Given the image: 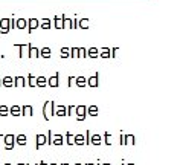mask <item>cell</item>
I'll return each instance as SVG.
<instances>
[{"label": "cell", "mask_w": 183, "mask_h": 165, "mask_svg": "<svg viewBox=\"0 0 183 165\" xmlns=\"http://www.w3.org/2000/svg\"><path fill=\"white\" fill-rule=\"evenodd\" d=\"M104 142H105V145H112V144H113V142H112V135H110L109 131L104 133Z\"/></svg>", "instance_id": "15"}, {"label": "cell", "mask_w": 183, "mask_h": 165, "mask_svg": "<svg viewBox=\"0 0 183 165\" xmlns=\"http://www.w3.org/2000/svg\"><path fill=\"white\" fill-rule=\"evenodd\" d=\"M16 144H19V145H26V144H28L26 136H25V135H19V136H16Z\"/></svg>", "instance_id": "11"}, {"label": "cell", "mask_w": 183, "mask_h": 165, "mask_svg": "<svg viewBox=\"0 0 183 165\" xmlns=\"http://www.w3.org/2000/svg\"><path fill=\"white\" fill-rule=\"evenodd\" d=\"M5 86H11V80H9V78L5 80Z\"/></svg>", "instance_id": "25"}, {"label": "cell", "mask_w": 183, "mask_h": 165, "mask_svg": "<svg viewBox=\"0 0 183 165\" xmlns=\"http://www.w3.org/2000/svg\"><path fill=\"white\" fill-rule=\"evenodd\" d=\"M3 165H12V163H9V162H6V163H3Z\"/></svg>", "instance_id": "32"}, {"label": "cell", "mask_w": 183, "mask_h": 165, "mask_svg": "<svg viewBox=\"0 0 183 165\" xmlns=\"http://www.w3.org/2000/svg\"><path fill=\"white\" fill-rule=\"evenodd\" d=\"M75 110H76V107H75V106H70V107L67 109V112H69V113H67V116H72V115H75Z\"/></svg>", "instance_id": "18"}, {"label": "cell", "mask_w": 183, "mask_h": 165, "mask_svg": "<svg viewBox=\"0 0 183 165\" xmlns=\"http://www.w3.org/2000/svg\"><path fill=\"white\" fill-rule=\"evenodd\" d=\"M17 165H28V163H17Z\"/></svg>", "instance_id": "36"}, {"label": "cell", "mask_w": 183, "mask_h": 165, "mask_svg": "<svg viewBox=\"0 0 183 165\" xmlns=\"http://www.w3.org/2000/svg\"><path fill=\"white\" fill-rule=\"evenodd\" d=\"M54 102L52 101H47L44 106H43V118L46 119V121H50L52 119V116H54Z\"/></svg>", "instance_id": "1"}, {"label": "cell", "mask_w": 183, "mask_h": 165, "mask_svg": "<svg viewBox=\"0 0 183 165\" xmlns=\"http://www.w3.org/2000/svg\"><path fill=\"white\" fill-rule=\"evenodd\" d=\"M47 144L52 145V131H47Z\"/></svg>", "instance_id": "19"}, {"label": "cell", "mask_w": 183, "mask_h": 165, "mask_svg": "<svg viewBox=\"0 0 183 165\" xmlns=\"http://www.w3.org/2000/svg\"><path fill=\"white\" fill-rule=\"evenodd\" d=\"M121 145H127V142H125V135L121 136Z\"/></svg>", "instance_id": "22"}, {"label": "cell", "mask_w": 183, "mask_h": 165, "mask_svg": "<svg viewBox=\"0 0 183 165\" xmlns=\"http://www.w3.org/2000/svg\"><path fill=\"white\" fill-rule=\"evenodd\" d=\"M75 145H85V136L84 135H75Z\"/></svg>", "instance_id": "10"}, {"label": "cell", "mask_w": 183, "mask_h": 165, "mask_svg": "<svg viewBox=\"0 0 183 165\" xmlns=\"http://www.w3.org/2000/svg\"><path fill=\"white\" fill-rule=\"evenodd\" d=\"M40 165H49V163H46V162H40Z\"/></svg>", "instance_id": "28"}, {"label": "cell", "mask_w": 183, "mask_h": 165, "mask_svg": "<svg viewBox=\"0 0 183 165\" xmlns=\"http://www.w3.org/2000/svg\"><path fill=\"white\" fill-rule=\"evenodd\" d=\"M3 141H5V136H3V135H0V144H2Z\"/></svg>", "instance_id": "27"}, {"label": "cell", "mask_w": 183, "mask_h": 165, "mask_svg": "<svg viewBox=\"0 0 183 165\" xmlns=\"http://www.w3.org/2000/svg\"><path fill=\"white\" fill-rule=\"evenodd\" d=\"M49 165H58V163H55V162H54V163H49Z\"/></svg>", "instance_id": "34"}, {"label": "cell", "mask_w": 183, "mask_h": 165, "mask_svg": "<svg viewBox=\"0 0 183 165\" xmlns=\"http://www.w3.org/2000/svg\"><path fill=\"white\" fill-rule=\"evenodd\" d=\"M85 165H95V163H92V162H88V163H85Z\"/></svg>", "instance_id": "31"}, {"label": "cell", "mask_w": 183, "mask_h": 165, "mask_svg": "<svg viewBox=\"0 0 183 165\" xmlns=\"http://www.w3.org/2000/svg\"><path fill=\"white\" fill-rule=\"evenodd\" d=\"M9 115V109L6 106H0V116H8Z\"/></svg>", "instance_id": "16"}, {"label": "cell", "mask_w": 183, "mask_h": 165, "mask_svg": "<svg viewBox=\"0 0 183 165\" xmlns=\"http://www.w3.org/2000/svg\"><path fill=\"white\" fill-rule=\"evenodd\" d=\"M9 115H12V116H22V107L12 106V107L9 109Z\"/></svg>", "instance_id": "9"}, {"label": "cell", "mask_w": 183, "mask_h": 165, "mask_svg": "<svg viewBox=\"0 0 183 165\" xmlns=\"http://www.w3.org/2000/svg\"><path fill=\"white\" fill-rule=\"evenodd\" d=\"M127 165H134V163H133V162H130V163H127Z\"/></svg>", "instance_id": "35"}, {"label": "cell", "mask_w": 183, "mask_h": 165, "mask_svg": "<svg viewBox=\"0 0 183 165\" xmlns=\"http://www.w3.org/2000/svg\"><path fill=\"white\" fill-rule=\"evenodd\" d=\"M75 112H76L75 115H76V119H78V121H84V119H85V116H87V113H85L87 109H85L84 106H78Z\"/></svg>", "instance_id": "2"}, {"label": "cell", "mask_w": 183, "mask_h": 165, "mask_svg": "<svg viewBox=\"0 0 183 165\" xmlns=\"http://www.w3.org/2000/svg\"><path fill=\"white\" fill-rule=\"evenodd\" d=\"M64 144V136L63 135H52V145H63Z\"/></svg>", "instance_id": "5"}, {"label": "cell", "mask_w": 183, "mask_h": 165, "mask_svg": "<svg viewBox=\"0 0 183 165\" xmlns=\"http://www.w3.org/2000/svg\"><path fill=\"white\" fill-rule=\"evenodd\" d=\"M75 165H82V163H81V162H76V163H75Z\"/></svg>", "instance_id": "33"}, {"label": "cell", "mask_w": 183, "mask_h": 165, "mask_svg": "<svg viewBox=\"0 0 183 165\" xmlns=\"http://www.w3.org/2000/svg\"><path fill=\"white\" fill-rule=\"evenodd\" d=\"M35 138H37V145H35L37 150H40L43 145L47 144V136H46V135H41V133H40V135H37Z\"/></svg>", "instance_id": "4"}, {"label": "cell", "mask_w": 183, "mask_h": 165, "mask_svg": "<svg viewBox=\"0 0 183 165\" xmlns=\"http://www.w3.org/2000/svg\"><path fill=\"white\" fill-rule=\"evenodd\" d=\"M38 86H44V80H38Z\"/></svg>", "instance_id": "26"}, {"label": "cell", "mask_w": 183, "mask_h": 165, "mask_svg": "<svg viewBox=\"0 0 183 165\" xmlns=\"http://www.w3.org/2000/svg\"><path fill=\"white\" fill-rule=\"evenodd\" d=\"M90 138H92V131H90V130H87V131H85V145H92Z\"/></svg>", "instance_id": "17"}, {"label": "cell", "mask_w": 183, "mask_h": 165, "mask_svg": "<svg viewBox=\"0 0 183 165\" xmlns=\"http://www.w3.org/2000/svg\"><path fill=\"white\" fill-rule=\"evenodd\" d=\"M64 138H66V141H67V145H75V135H73V133L67 131Z\"/></svg>", "instance_id": "12"}, {"label": "cell", "mask_w": 183, "mask_h": 165, "mask_svg": "<svg viewBox=\"0 0 183 165\" xmlns=\"http://www.w3.org/2000/svg\"><path fill=\"white\" fill-rule=\"evenodd\" d=\"M102 165H112V163H109V162H104V163H102Z\"/></svg>", "instance_id": "29"}, {"label": "cell", "mask_w": 183, "mask_h": 165, "mask_svg": "<svg viewBox=\"0 0 183 165\" xmlns=\"http://www.w3.org/2000/svg\"><path fill=\"white\" fill-rule=\"evenodd\" d=\"M61 165H70V163H67V162H63V163H61Z\"/></svg>", "instance_id": "30"}, {"label": "cell", "mask_w": 183, "mask_h": 165, "mask_svg": "<svg viewBox=\"0 0 183 165\" xmlns=\"http://www.w3.org/2000/svg\"><path fill=\"white\" fill-rule=\"evenodd\" d=\"M57 84H58V81H57V78H52V80H50V86H52V87H55Z\"/></svg>", "instance_id": "21"}, {"label": "cell", "mask_w": 183, "mask_h": 165, "mask_svg": "<svg viewBox=\"0 0 183 165\" xmlns=\"http://www.w3.org/2000/svg\"><path fill=\"white\" fill-rule=\"evenodd\" d=\"M125 142H127V145L130 144V145H134L136 144V138L133 136V135H125Z\"/></svg>", "instance_id": "14"}, {"label": "cell", "mask_w": 183, "mask_h": 165, "mask_svg": "<svg viewBox=\"0 0 183 165\" xmlns=\"http://www.w3.org/2000/svg\"><path fill=\"white\" fill-rule=\"evenodd\" d=\"M54 115H57V116H66V115H67V109H66L64 106L54 107Z\"/></svg>", "instance_id": "6"}, {"label": "cell", "mask_w": 183, "mask_h": 165, "mask_svg": "<svg viewBox=\"0 0 183 165\" xmlns=\"http://www.w3.org/2000/svg\"><path fill=\"white\" fill-rule=\"evenodd\" d=\"M32 115H34V109L31 106L22 107V116H32Z\"/></svg>", "instance_id": "8"}, {"label": "cell", "mask_w": 183, "mask_h": 165, "mask_svg": "<svg viewBox=\"0 0 183 165\" xmlns=\"http://www.w3.org/2000/svg\"><path fill=\"white\" fill-rule=\"evenodd\" d=\"M23 84H25V83H23V80H22V78H19V80H17V86H23Z\"/></svg>", "instance_id": "23"}, {"label": "cell", "mask_w": 183, "mask_h": 165, "mask_svg": "<svg viewBox=\"0 0 183 165\" xmlns=\"http://www.w3.org/2000/svg\"><path fill=\"white\" fill-rule=\"evenodd\" d=\"M87 115H90V116H98V107L96 106H90L88 109H87Z\"/></svg>", "instance_id": "13"}, {"label": "cell", "mask_w": 183, "mask_h": 165, "mask_svg": "<svg viewBox=\"0 0 183 165\" xmlns=\"http://www.w3.org/2000/svg\"><path fill=\"white\" fill-rule=\"evenodd\" d=\"M3 142H5L6 150H12V148H14V144H16V136H14V135H6Z\"/></svg>", "instance_id": "3"}, {"label": "cell", "mask_w": 183, "mask_h": 165, "mask_svg": "<svg viewBox=\"0 0 183 165\" xmlns=\"http://www.w3.org/2000/svg\"><path fill=\"white\" fill-rule=\"evenodd\" d=\"M88 83H90V86H93V87H95V86L98 84V81H96V78H90V81H88Z\"/></svg>", "instance_id": "20"}, {"label": "cell", "mask_w": 183, "mask_h": 165, "mask_svg": "<svg viewBox=\"0 0 183 165\" xmlns=\"http://www.w3.org/2000/svg\"><path fill=\"white\" fill-rule=\"evenodd\" d=\"M78 86H84V80H82V78L78 80Z\"/></svg>", "instance_id": "24"}, {"label": "cell", "mask_w": 183, "mask_h": 165, "mask_svg": "<svg viewBox=\"0 0 183 165\" xmlns=\"http://www.w3.org/2000/svg\"><path fill=\"white\" fill-rule=\"evenodd\" d=\"M90 142H92V145H101L102 144V136L101 135H92Z\"/></svg>", "instance_id": "7"}]
</instances>
